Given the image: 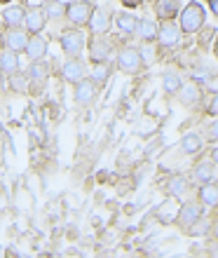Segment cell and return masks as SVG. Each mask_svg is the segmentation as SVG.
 <instances>
[{"label": "cell", "mask_w": 218, "mask_h": 258, "mask_svg": "<svg viewBox=\"0 0 218 258\" xmlns=\"http://www.w3.org/2000/svg\"><path fill=\"white\" fill-rule=\"evenodd\" d=\"M213 54L218 56V40H216V47H213Z\"/></svg>", "instance_id": "obj_39"}, {"label": "cell", "mask_w": 218, "mask_h": 258, "mask_svg": "<svg viewBox=\"0 0 218 258\" xmlns=\"http://www.w3.org/2000/svg\"><path fill=\"white\" fill-rule=\"evenodd\" d=\"M206 230H209V228H206L204 223H192L185 228V232H188V235H195V237H197V235H206Z\"/></svg>", "instance_id": "obj_29"}, {"label": "cell", "mask_w": 218, "mask_h": 258, "mask_svg": "<svg viewBox=\"0 0 218 258\" xmlns=\"http://www.w3.org/2000/svg\"><path fill=\"white\" fill-rule=\"evenodd\" d=\"M178 214H181V204H178L176 195H174V197H169V200H164V202L160 204V209H157V221L164 223V225H169L178 218Z\"/></svg>", "instance_id": "obj_5"}, {"label": "cell", "mask_w": 218, "mask_h": 258, "mask_svg": "<svg viewBox=\"0 0 218 258\" xmlns=\"http://www.w3.org/2000/svg\"><path fill=\"white\" fill-rule=\"evenodd\" d=\"M28 40H31V38H26V33H24V31H19V28H10V31L3 35L5 47L12 49V52H21V49H26L28 47Z\"/></svg>", "instance_id": "obj_8"}, {"label": "cell", "mask_w": 218, "mask_h": 258, "mask_svg": "<svg viewBox=\"0 0 218 258\" xmlns=\"http://www.w3.org/2000/svg\"><path fill=\"white\" fill-rule=\"evenodd\" d=\"M204 7L199 3H188L183 7V12H181V31L183 33H197L199 28L204 26Z\"/></svg>", "instance_id": "obj_1"}, {"label": "cell", "mask_w": 218, "mask_h": 258, "mask_svg": "<svg viewBox=\"0 0 218 258\" xmlns=\"http://www.w3.org/2000/svg\"><path fill=\"white\" fill-rule=\"evenodd\" d=\"M211 157H213V162H218V148H216V150H213V153H211Z\"/></svg>", "instance_id": "obj_37"}, {"label": "cell", "mask_w": 218, "mask_h": 258, "mask_svg": "<svg viewBox=\"0 0 218 258\" xmlns=\"http://www.w3.org/2000/svg\"><path fill=\"white\" fill-rule=\"evenodd\" d=\"M199 148H202V141H199L197 134H185L183 136V141H181V150H183V153L195 155V153H199Z\"/></svg>", "instance_id": "obj_23"}, {"label": "cell", "mask_w": 218, "mask_h": 258, "mask_svg": "<svg viewBox=\"0 0 218 258\" xmlns=\"http://www.w3.org/2000/svg\"><path fill=\"white\" fill-rule=\"evenodd\" d=\"M61 75H63V80H66V82L78 85V82L85 80V63H82L80 59H70V61L63 63Z\"/></svg>", "instance_id": "obj_9"}, {"label": "cell", "mask_w": 218, "mask_h": 258, "mask_svg": "<svg viewBox=\"0 0 218 258\" xmlns=\"http://www.w3.org/2000/svg\"><path fill=\"white\" fill-rule=\"evenodd\" d=\"M143 56H141V49L134 47H124L120 54H117V68L124 71V73H138L141 66H143Z\"/></svg>", "instance_id": "obj_2"}, {"label": "cell", "mask_w": 218, "mask_h": 258, "mask_svg": "<svg viewBox=\"0 0 218 258\" xmlns=\"http://www.w3.org/2000/svg\"><path fill=\"white\" fill-rule=\"evenodd\" d=\"M12 87L17 89V92H24V87H26V80H24V75H12Z\"/></svg>", "instance_id": "obj_31"}, {"label": "cell", "mask_w": 218, "mask_h": 258, "mask_svg": "<svg viewBox=\"0 0 218 258\" xmlns=\"http://www.w3.org/2000/svg\"><path fill=\"white\" fill-rule=\"evenodd\" d=\"M3 3H10V0H3Z\"/></svg>", "instance_id": "obj_40"}, {"label": "cell", "mask_w": 218, "mask_h": 258, "mask_svg": "<svg viewBox=\"0 0 218 258\" xmlns=\"http://www.w3.org/2000/svg\"><path fill=\"white\" fill-rule=\"evenodd\" d=\"M92 14H94V10L89 5V0H75V3L68 5V10H66V17H68V21L73 26H85V24H89Z\"/></svg>", "instance_id": "obj_3"}, {"label": "cell", "mask_w": 218, "mask_h": 258, "mask_svg": "<svg viewBox=\"0 0 218 258\" xmlns=\"http://www.w3.org/2000/svg\"><path fill=\"white\" fill-rule=\"evenodd\" d=\"M213 178V164L211 162H199L195 169H192V181L197 183H209Z\"/></svg>", "instance_id": "obj_20"}, {"label": "cell", "mask_w": 218, "mask_h": 258, "mask_svg": "<svg viewBox=\"0 0 218 258\" xmlns=\"http://www.w3.org/2000/svg\"><path fill=\"white\" fill-rule=\"evenodd\" d=\"M141 56H143L146 63L153 61V56H155V49H153V45H150V42H146L143 47H141Z\"/></svg>", "instance_id": "obj_30"}, {"label": "cell", "mask_w": 218, "mask_h": 258, "mask_svg": "<svg viewBox=\"0 0 218 258\" xmlns=\"http://www.w3.org/2000/svg\"><path fill=\"white\" fill-rule=\"evenodd\" d=\"M213 235H216V239H218V221L213 223Z\"/></svg>", "instance_id": "obj_38"}, {"label": "cell", "mask_w": 218, "mask_h": 258, "mask_svg": "<svg viewBox=\"0 0 218 258\" xmlns=\"http://www.w3.org/2000/svg\"><path fill=\"white\" fill-rule=\"evenodd\" d=\"M167 190H169L171 195H176V197L183 195V192L188 190V181H185L183 176H174V178L169 181V185H167Z\"/></svg>", "instance_id": "obj_26"}, {"label": "cell", "mask_w": 218, "mask_h": 258, "mask_svg": "<svg viewBox=\"0 0 218 258\" xmlns=\"http://www.w3.org/2000/svg\"><path fill=\"white\" fill-rule=\"evenodd\" d=\"M199 202L209 207V209H216L218 207V185H206L199 190Z\"/></svg>", "instance_id": "obj_21"}, {"label": "cell", "mask_w": 218, "mask_h": 258, "mask_svg": "<svg viewBox=\"0 0 218 258\" xmlns=\"http://www.w3.org/2000/svg\"><path fill=\"white\" fill-rule=\"evenodd\" d=\"M206 134H209L211 141H218V120H213V122L206 127Z\"/></svg>", "instance_id": "obj_32"}, {"label": "cell", "mask_w": 218, "mask_h": 258, "mask_svg": "<svg viewBox=\"0 0 218 258\" xmlns=\"http://www.w3.org/2000/svg\"><path fill=\"white\" fill-rule=\"evenodd\" d=\"M160 33V28L155 26V21H150V19H138V26H136V35L141 38V40L150 42V40H155V35Z\"/></svg>", "instance_id": "obj_18"}, {"label": "cell", "mask_w": 218, "mask_h": 258, "mask_svg": "<svg viewBox=\"0 0 218 258\" xmlns=\"http://www.w3.org/2000/svg\"><path fill=\"white\" fill-rule=\"evenodd\" d=\"M66 10H68V7L63 5V3H59V0H49L47 5H45V12H47V17H52V19H61L63 14H66Z\"/></svg>", "instance_id": "obj_25"}, {"label": "cell", "mask_w": 218, "mask_h": 258, "mask_svg": "<svg viewBox=\"0 0 218 258\" xmlns=\"http://www.w3.org/2000/svg\"><path fill=\"white\" fill-rule=\"evenodd\" d=\"M115 21H117V28H120V31H124V33H136L138 19L134 17V14H129V12H120V14L115 17Z\"/></svg>", "instance_id": "obj_22"}, {"label": "cell", "mask_w": 218, "mask_h": 258, "mask_svg": "<svg viewBox=\"0 0 218 258\" xmlns=\"http://www.w3.org/2000/svg\"><path fill=\"white\" fill-rule=\"evenodd\" d=\"M45 19H47V12L42 7H33L26 12V24L24 26L31 31V33H40L42 26H45Z\"/></svg>", "instance_id": "obj_14"}, {"label": "cell", "mask_w": 218, "mask_h": 258, "mask_svg": "<svg viewBox=\"0 0 218 258\" xmlns=\"http://www.w3.org/2000/svg\"><path fill=\"white\" fill-rule=\"evenodd\" d=\"M157 40L164 47H176L178 40H181V33H178V26L174 21H164L160 26V33H157Z\"/></svg>", "instance_id": "obj_7"}, {"label": "cell", "mask_w": 218, "mask_h": 258, "mask_svg": "<svg viewBox=\"0 0 218 258\" xmlns=\"http://www.w3.org/2000/svg\"><path fill=\"white\" fill-rule=\"evenodd\" d=\"M96 96V87L92 80H82L75 85V103L78 106H89Z\"/></svg>", "instance_id": "obj_11"}, {"label": "cell", "mask_w": 218, "mask_h": 258, "mask_svg": "<svg viewBox=\"0 0 218 258\" xmlns=\"http://www.w3.org/2000/svg\"><path fill=\"white\" fill-rule=\"evenodd\" d=\"M59 42H61V49L66 54L78 56L82 52V47H85V35L80 31H66V33H61V40Z\"/></svg>", "instance_id": "obj_4"}, {"label": "cell", "mask_w": 218, "mask_h": 258, "mask_svg": "<svg viewBox=\"0 0 218 258\" xmlns=\"http://www.w3.org/2000/svg\"><path fill=\"white\" fill-rule=\"evenodd\" d=\"M28 75H31L33 80H38V82H45V78H47V68L42 66L40 61H33V66H31Z\"/></svg>", "instance_id": "obj_27"}, {"label": "cell", "mask_w": 218, "mask_h": 258, "mask_svg": "<svg viewBox=\"0 0 218 258\" xmlns=\"http://www.w3.org/2000/svg\"><path fill=\"white\" fill-rule=\"evenodd\" d=\"M209 5H211V12L218 17V0H209Z\"/></svg>", "instance_id": "obj_35"}, {"label": "cell", "mask_w": 218, "mask_h": 258, "mask_svg": "<svg viewBox=\"0 0 218 258\" xmlns=\"http://www.w3.org/2000/svg\"><path fill=\"white\" fill-rule=\"evenodd\" d=\"M45 52H47V40H45V38L35 35V38H31V40H28V47H26L28 59H33V61H40L42 56H45Z\"/></svg>", "instance_id": "obj_15"}, {"label": "cell", "mask_w": 218, "mask_h": 258, "mask_svg": "<svg viewBox=\"0 0 218 258\" xmlns=\"http://www.w3.org/2000/svg\"><path fill=\"white\" fill-rule=\"evenodd\" d=\"M178 7H181L178 0H160L155 5V12H157V17H162V19H171V17H176Z\"/></svg>", "instance_id": "obj_19"}, {"label": "cell", "mask_w": 218, "mask_h": 258, "mask_svg": "<svg viewBox=\"0 0 218 258\" xmlns=\"http://www.w3.org/2000/svg\"><path fill=\"white\" fill-rule=\"evenodd\" d=\"M89 28H92V33L96 35H103L106 31L110 28V12L108 10H94V14H92V19H89Z\"/></svg>", "instance_id": "obj_13"}, {"label": "cell", "mask_w": 218, "mask_h": 258, "mask_svg": "<svg viewBox=\"0 0 218 258\" xmlns=\"http://www.w3.org/2000/svg\"><path fill=\"white\" fill-rule=\"evenodd\" d=\"M3 21H5V26H10V28L24 26V24H26V12H24V7L21 5L5 7V10H3Z\"/></svg>", "instance_id": "obj_12"}, {"label": "cell", "mask_w": 218, "mask_h": 258, "mask_svg": "<svg viewBox=\"0 0 218 258\" xmlns=\"http://www.w3.org/2000/svg\"><path fill=\"white\" fill-rule=\"evenodd\" d=\"M89 56H92V61L94 63H101L106 61L110 56V42L106 40V38H101V35H96L89 40Z\"/></svg>", "instance_id": "obj_6"}, {"label": "cell", "mask_w": 218, "mask_h": 258, "mask_svg": "<svg viewBox=\"0 0 218 258\" xmlns=\"http://www.w3.org/2000/svg\"><path fill=\"white\" fill-rule=\"evenodd\" d=\"M199 218H202V204L199 202H188L181 207V214H178V223L188 228V225L197 223Z\"/></svg>", "instance_id": "obj_10"}, {"label": "cell", "mask_w": 218, "mask_h": 258, "mask_svg": "<svg viewBox=\"0 0 218 258\" xmlns=\"http://www.w3.org/2000/svg\"><path fill=\"white\" fill-rule=\"evenodd\" d=\"M122 5H127V7H136V5H141L143 0H120Z\"/></svg>", "instance_id": "obj_34"}, {"label": "cell", "mask_w": 218, "mask_h": 258, "mask_svg": "<svg viewBox=\"0 0 218 258\" xmlns=\"http://www.w3.org/2000/svg\"><path fill=\"white\" fill-rule=\"evenodd\" d=\"M162 85H164V92H167V94H178V89L183 87V82H181V78H178L176 73H167V75H164Z\"/></svg>", "instance_id": "obj_24"}, {"label": "cell", "mask_w": 218, "mask_h": 258, "mask_svg": "<svg viewBox=\"0 0 218 258\" xmlns=\"http://www.w3.org/2000/svg\"><path fill=\"white\" fill-rule=\"evenodd\" d=\"M0 68H3V75H14L17 73V68H19L17 52H12V49H3V52H0Z\"/></svg>", "instance_id": "obj_16"}, {"label": "cell", "mask_w": 218, "mask_h": 258, "mask_svg": "<svg viewBox=\"0 0 218 258\" xmlns=\"http://www.w3.org/2000/svg\"><path fill=\"white\" fill-rule=\"evenodd\" d=\"M199 96H202V92H199V87L195 85V82H188V85H183V87L178 89V99H181L183 106H192V103H197Z\"/></svg>", "instance_id": "obj_17"}, {"label": "cell", "mask_w": 218, "mask_h": 258, "mask_svg": "<svg viewBox=\"0 0 218 258\" xmlns=\"http://www.w3.org/2000/svg\"><path fill=\"white\" fill-rule=\"evenodd\" d=\"M108 73H110V68L106 66V61H101V63H94V71H92V78H94L96 82H103L106 78H108Z\"/></svg>", "instance_id": "obj_28"}, {"label": "cell", "mask_w": 218, "mask_h": 258, "mask_svg": "<svg viewBox=\"0 0 218 258\" xmlns=\"http://www.w3.org/2000/svg\"><path fill=\"white\" fill-rule=\"evenodd\" d=\"M209 251H211L213 256H218V242H216V244H211V246H209Z\"/></svg>", "instance_id": "obj_36"}, {"label": "cell", "mask_w": 218, "mask_h": 258, "mask_svg": "<svg viewBox=\"0 0 218 258\" xmlns=\"http://www.w3.org/2000/svg\"><path fill=\"white\" fill-rule=\"evenodd\" d=\"M209 115H218V94L211 99V103H209Z\"/></svg>", "instance_id": "obj_33"}]
</instances>
